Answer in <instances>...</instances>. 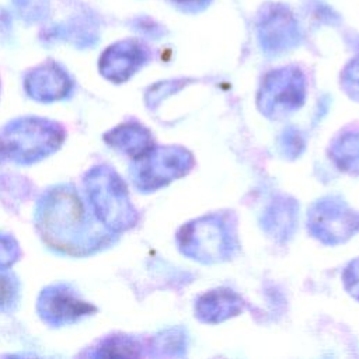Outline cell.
<instances>
[{"label":"cell","instance_id":"cell-4","mask_svg":"<svg viewBox=\"0 0 359 359\" xmlns=\"http://www.w3.org/2000/svg\"><path fill=\"white\" fill-rule=\"evenodd\" d=\"M180 1H191V0H180Z\"/></svg>","mask_w":359,"mask_h":359},{"label":"cell","instance_id":"cell-2","mask_svg":"<svg viewBox=\"0 0 359 359\" xmlns=\"http://www.w3.org/2000/svg\"><path fill=\"white\" fill-rule=\"evenodd\" d=\"M345 279L349 290L359 297V259L351 264L345 273Z\"/></svg>","mask_w":359,"mask_h":359},{"label":"cell","instance_id":"cell-3","mask_svg":"<svg viewBox=\"0 0 359 359\" xmlns=\"http://www.w3.org/2000/svg\"><path fill=\"white\" fill-rule=\"evenodd\" d=\"M11 294V286L7 279L0 276V304H3Z\"/></svg>","mask_w":359,"mask_h":359},{"label":"cell","instance_id":"cell-1","mask_svg":"<svg viewBox=\"0 0 359 359\" xmlns=\"http://www.w3.org/2000/svg\"><path fill=\"white\" fill-rule=\"evenodd\" d=\"M223 227L210 220H201L187 230L184 229L182 247L188 254L199 258H219L227 248V240Z\"/></svg>","mask_w":359,"mask_h":359}]
</instances>
